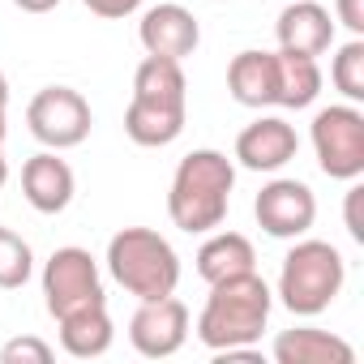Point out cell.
<instances>
[{"label": "cell", "mask_w": 364, "mask_h": 364, "mask_svg": "<svg viewBox=\"0 0 364 364\" xmlns=\"http://www.w3.org/2000/svg\"><path fill=\"white\" fill-rule=\"evenodd\" d=\"M31 270H35V253H31V245H26L18 232L0 228V287H5V291L22 287V283L31 279Z\"/></svg>", "instance_id": "22"}, {"label": "cell", "mask_w": 364, "mask_h": 364, "mask_svg": "<svg viewBox=\"0 0 364 364\" xmlns=\"http://www.w3.org/2000/svg\"><path fill=\"white\" fill-rule=\"evenodd\" d=\"M347 279V262L334 245L326 240H300L279 270V300L287 313L296 317H317L334 304V296L343 291Z\"/></svg>", "instance_id": "4"}, {"label": "cell", "mask_w": 364, "mask_h": 364, "mask_svg": "<svg viewBox=\"0 0 364 364\" xmlns=\"http://www.w3.org/2000/svg\"><path fill=\"white\" fill-rule=\"evenodd\" d=\"M270 287L257 270H245V274H232V279H219L210 283V296H206V309L198 317V338L210 347V351H228V347H253L270 321Z\"/></svg>", "instance_id": "2"}, {"label": "cell", "mask_w": 364, "mask_h": 364, "mask_svg": "<svg viewBox=\"0 0 364 364\" xmlns=\"http://www.w3.org/2000/svg\"><path fill=\"white\" fill-rule=\"evenodd\" d=\"M14 5H18L22 14H52L60 0H14Z\"/></svg>", "instance_id": "27"}, {"label": "cell", "mask_w": 364, "mask_h": 364, "mask_svg": "<svg viewBox=\"0 0 364 364\" xmlns=\"http://www.w3.org/2000/svg\"><path fill=\"white\" fill-rule=\"evenodd\" d=\"M82 5L90 9V14H99V18H129V14H137L141 9V0H82Z\"/></svg>", "instance_id": "24"}, {"label": "cell", "mask_w": 364, "mask_h": 364, "mask_svg": "<svg viewBox=\"0 0 364 364\" xmlns=\"http://www.w3.org/2000/svg\"><path fill=\"white\" fill-rule=\"evenodd\" d=\"M274 360L279 364H355V347L330 330H283L274 338Z\"/></svg>", "instance_id": "14"}, {"label": "cell", "mask_w": 364, "mask_h": 364, "mask_svg": "<svg viewBox=\"0 0 364 364\" xmlns=\"http://www.w3.org/2000/svg\"><path fill=\"white\" fill-rule=\"evenodd\" d=\"M296 150H300V137L283 116H262L236 137V159L249 171H279L283 163L296 159Z\"/></svg>", "instance_id": "11"}, {"label": "cell", "mask_w": 364, "mask_h": 364, "mask_svg": "<svg viewBox=\"0 0 364 364\" xmlns=\"http://www.w3.org/2000/svg\"><path fill=\"white\" fill-rule=\"evenodd\" d=\"M137 39L146 48V56H167V60H185L198 52L202 43V26L185 5H154L146 9Z\"/></svg>", "instance_id": "10"}, {"label": "cell", "mask_w": 364, "mask_h": 364, "mask_svg": "<svg viewBox=\"0 0 364 364\" xmlns=\"http://www.w3.org/2000/svg\"><path fill=\"white\" fill-rule=\"evenodd\" d=\"M189 338V309L185 300L163 296V300H141V309L129 321V343L146 360H167L185 347Z\"/></svg>", "instance_id": "8"}, {"label": "cell", "mask_w": 364, "mask_h": 364, "mask_svg": "<svg viewBox=\"0 0 364 364\" xmlns=\"http://www.w3.org/2000/svg\"><path fill=\"white\" fill-rule=\"evenodd\" d=\"M274 103L279 107H309L321 95V69L317 56H296V52H274Z\"/></svg>", "instance_id": "18"}, {"label": "cell", "mask_w": 364, "mask_h": 364, "mask_svg": "<svg viewBox=\"0 0 364 364\" xmlns=\"http://www.w3.org/2000/svg\"><path fill=\"white\" fill-rule=\"evenodd\" d=\"M0 364H52V347L35 334H22L0 347Z\"/></svg>", "instance_id": "23"}, {"label": "cell", "mask_w": 364, "mask_h": 364, "mask_svg": "<svg viewBox=\"0 0 364 364\" xmlns=\"http://www.w3.org/2000/svg\"><path fill=\"white\" fill-rule=\"evenodd\" d=\"M0 146H5V107H0Z\"/></svg>", "instance_id": "30"}, {"label": "cell", "mask_w": 364, "mask_h": 364, "mask_svg": "<svg viewBox=\"0 0 364 364\" xmlns=\"http://www.w3.org/2000/svg\"><path fill=\"white\" fill-rule=\"evenodd\" d=\"M228 90L245 107H270L279 86H274V52H240L228 65Z\"/></svg>", "instance_id": "15"}, {"label": "cell", "mask_w": 364, "mask_h": 364, "mask_svg": "<svg viewBox=\"0 0 364 364\" xmlns=\"http://www.w3.org/2000/svg\"><path fill=\"white\" fill-rule=\"evenodd\" d=\"M360 193H364V189H351V193H347V232H351V240H360V245H364V223H360Z\"/></svg>", "instance_id": "26"}, {"label": "cell", "mask_w": 364, "mask_h": 364, "mask_svg": "<svg viewBox=\"0 0 364 364\" xmlns=\"http://www.w3.org/2000/svg\"><path fill=\"white\" fill-rule=\"evenodd\" d=\"M107 270L137 300L176 296V283H180V257H176V249L159 232H150V228H124V232H116L107 240Z\"/></svg>", "instance_id": "3"}, {"label": "cell", "mask_w": 364, "mask_h": 364, "mask_svg": "<svg viewBox=\"0 0 364 364\" xmlns=\"http://www.w3.org/2000/svg\"><path fill=\"white\" fill-rule=\"evenodd\" d=\"M26 124L48 150H73L90 137L95 116L73 86H43L26 107Z\"/></svg>", "instance_id": "7"}, {"label": "cell", "mask_w": 364, "mask_h": 364, "mask_svg": "<svg viewBox=\"0 0 364 364\" xmlns=\"http://www.w3.org/2000/svg\"><path fill=\"white\" fill-rule=\"evenodd\" d=\"M313 150L330 180H360L364 176V116L351 103L321 107L313 116Z\"/></svg>", "instance_id": "5"}, {"label": "cell", "mask_w": 364, "mask_h": 364, "mask_svg": "<svg viewBox=\"0 0 364 364\" xmlns=\"http://www.w3.org/2000/svg\"><path fill=\"white\" fill-rule=\"evenodd\" d=\"M133 99H146V103H167V107H185L189 99V82H185V69L180 60H167V56H146L133 73Z\"/></svg>", "instance_id": "20"}, {"label": "cell", "mask_w": 364, "mask_h": 364, "mask_svg": "<svg viewBox=\"0 0 364 364\" xmlns=\"http://www.w3.org/2000/svg\"><path fill=\"white\" fill-rule=\"evenodd\" d=\"M116 330H112V317H107V304H95V309H82V313H69L60 317V347L73 355V360H95L112 347Z\"/></svg>", "instance_id": "17"}, {"label": "cell", "mask_w": 364, "mask_h": 364, "mask_svg": "<svg viewBox=\"0 0 364 364\" xmlns=\"http://www.w3.org/2000/svg\"><path fill=\"white\" fill-rule=\"evenodd\" d=\"M253 215L262 223L266 236L274 240H300L313 219H317V198L304 180H270V185L257 193L253 202Z\"/></svg>", "instance_id": "9"}, {"label": "cell", "mask_w": 364, "mask_h": 364, "mask_svg": "<svg viewBox=\"0 0 364 364\" xmlns=\"http://www.w3.org/2000/svg\"><path fill=\"white\" fill-rule=\"evenodd\" d=\"M9 180V163H5V150H0V185Z\"/></svg>", "instance_id": "29"}, {"label": "cell", "mask_w": 364, "mask_h": 364, "mask_svg": "<svg viewBox=\"0 0 364 364\" xmlns=\"http://www.w3.org/2000/svg\"><path fill=\"white\" fill-rule=\"evenodd\" d=\"M334 14L351 35H364V0H334Z\"/></svg>", "instance_id": "25"}, {"label": "cell", "mask_w": 364, "mask_h": 364, "mask_svg": "<svg viewBox=\"0 0 364 364\" xmlns=\"http://www.w3.org/2000/svg\"><path fill=\"white\" fill-rule=\"evenodd\" d=\"M124 133L137 146H171L185 133V107H167V103H146V99H129L124 112Z\"/></svg>", "instance_id": "16"}, {"label": "cell", "mask_w": 364, "mask_h": 364, "mask_svg": "<svg viewBox=\"0 0 364 364\" xmlns=\"http://www.w3.org/2000/svg\"><path fill=\"white\" fill-rule=\"evenodd\" d=\"M43 296H48V313L56 321L69 317V313L103 304V279H99L95 257L77 245L56 249L43 266Z\"/></svg>", "instance_id": "6"}, {"label": "cell", "mask_w": 364, "mask_h": 364, "mask_svg": "<svg viewBox=\"0 0 364 364\" xmlns=\"http://www.w3.org/2000/svg\"><path fill=\"white\" fill-rule=\"evenodd\" d=\"M73 189H77L73 167L65 159H56V150H43V154L26 159V167H22V193H26V202L39 215H60L73 202Z\"/></svg>", "instance_id": "13"}, {"label": "cell", "mask_w": 364, "mask_h": 364, "mask_svg": "<svg viewBox=\"0 0 364 364\" xmlns=\"http://www.w3.org/2000/svg\"><path fill=\"white\" fill-rule=\"evenodd\" d=\"M232 185H236V167L228 154L219 150H193L180 159L171 189H167V215L180 232L189 236H206L228 219V202H232Z\"/></svg>", "instance_id": "1"}, {"label": "cell", "mask_w": 364, "mask_h": 364, "mask_svg": "<svg viewBox=\"0 0 364 364\" xmlns=\"http://www.w3.org/2000/svg\"><path fill=\"white\" fill-rule=\"evenodd\" d=\"M5 103H9V77L0 73V107H5Z\"/></svg>", "instance_id": "28"}, {"label": "cell", "mask_w": 364, "mask_h": 364, "mask_svg": "<svg viewBox=\"0 0 364 364\" xmlns=\"http://www.w3.org/2000/svg\"><path fill=\"white\" fill-rule=\"evenodd\" d=\"M253 262H257V253H253L249 236H240V232H215V236L198 249V274H202L206 283H219V279L257 270Z\"/></svg>", "instance_id": "19"}, {"label": "cell", "mask_w": 364, "mask_h": 364, "mask_svg": "<svg viewBox=\"0 0 364 364\" xmlns=\"http://www.w3.org/2000/svg\"><path fill=\"white\" fill-rule=\"evenodd\" d=\"M330 77H334V86H338V95H343V99H351V103H360V99H364V39H360V35L334 52Z\"/></svg>", "instance_id": "21"}, {"label": "cell", "mask_w": 364, "mask_h": 364, "mask_svg": "<svg viewBox=\"0 0 364 364\" xmlns=\"http://www.w3.org/2000/svg\"><path fill=\"white\" fill-rule=\"evenodd\" d=\"M274 35L283 52L321 56L334 43V22H330V9H321L317 0H287V9L274 22Z\"/></svg>", "instance_id": "12"}]
</instances>
